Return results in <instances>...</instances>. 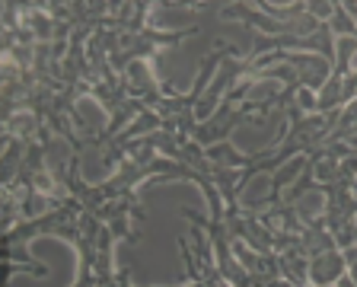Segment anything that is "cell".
Returning <instances> with one entry per match:
<instances>
[{
	"mask_svg": "<svg viewBox=\"0 0 357 287\" xmlns=\"http://www.w3.org/2000/svg\"><path fill=\"white\" fill-rule=\"evenodd\" d=\"M328 26H332V32H338V36H344V38H357V22L351 20L344 3H335V13H332V20H328Z\"/></svg>",
	"mask_w": 357,
	"mask_h": 287,
	"instance_id": "7a4b0ae2",
	"label": "cell"
},
{
	"mask_svg": "<svg viewBox=\"0 0 357 287\" xmlns=\"http://www.w3.org/2000/svg\"><path fill=\"white\" fill-rule=\"evenodd\" d=\"M348 272V262H344L342 249H328L319 256L310 258V287H328Z\"/></svg>",
	"mask_w": 357,
	"mask_h": 287,
	"instance_id": "6da1fadb",
	"label": "cell"
}]
</instances>
